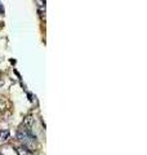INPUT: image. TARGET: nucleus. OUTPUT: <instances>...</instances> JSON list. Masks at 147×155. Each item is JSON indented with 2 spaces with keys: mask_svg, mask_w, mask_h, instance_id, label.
<instances>
[{
  "mask_svg": "<svg viewBox=\"0 0 147 155\" xmlns=\"http://www.w3.org/2000/svg\"><path fill=\"white\" fill-rule=\"evenodd\" d=\"M0 79H1V71H0Z\"/></svg>",
  "mask_w": 147,
  "mask_h": 155,
  "instance_id": "6",
  "label": "nucleus"
},
{
  "mask_svg": "<svg viewBox=\"0 0 147 155\" xmlns=\"http://www.w3.org/2000/svg\"><path fill=\"white\" fill-rule=\"evenodd\" d=\"M3 84H4V82H3L1 79H0V85H3Z\"/></svg>",
  "mask_w": 147,
  "mask_h": 155,
  "instance_id": "5",
  "label": "nucleus"
},
{
  "mask_svg": "<svg viewBox=\"0 0 147 155\" xmlns=\"http://www.w3.org/2000/svg\"><path fill=\"white\" fill-rule=\"evenodd\" d=\"M0 155H3V154H0Z\"/></svg>",
  "mask_w": 147,
  "mask_h": 155,
  "instance_id": "7",
  "label": "nucleus"
},
{
  "mask_svg": "<svg viewBox=\"0 0 147 155\" xmlns=\"http://www.w3.org/2000/svg\"><path fill=\"white\" fill-rule=\"evenodd\" d=\"M32 124H34V118L31 115H27L25 119H23V125H25L26 128H30Z\"/></svg>",
  "mask_w": 147,
  "mask_h": 155,
  "instance_id": "1",
  "label": "nucleus"
},
{
  "mask_svg": "<svg viewBox=\"0 0 147 155\" xmlns=\"http://www.w3.org/2000/svg\"><path fill=\"white\" fill-rule=\"evenodd\" d=\"M17 152H18V155H28V150H26L25 147H18Z\"/></svg>",
  "mask_w": 147,
  "mask_h": 155,
  "instance_id": "2",
  "label": "nucleus"
},
{
  "mask_svg": "<svg viewBox=\"0 0 147 155\" xmlns=\"http://www.w3.org/2000/svg\"><path fill=\"white\" fill-rule=\"evenodd\" d=\"M5 104H4V102L3 101H1V100H0V113H3V111L4 110H5Z\"/></svg>",
  "mask_w": 147,
  "mask_h": 155,
  "instance_id": "4",
  "label": "nucleus"
},
{
  "mask_svg": "<svg viewBox=\"0 0 147 155\" xmlns=\"http://www.w3.org/2000/svg\"><path fill=\"white\" fill-rule=\"evenodd\" d=\"M9 137V132L8 131H3V132H0V138L1 140H7Z\"/></svg>",
  "mask_w": 147,
  "mask_h": 155,
  "instance_id": "3",
  "label": "nucleus"
}]
</instances>
